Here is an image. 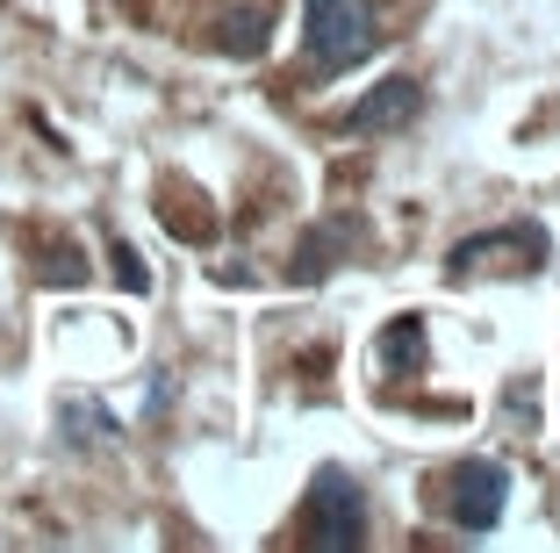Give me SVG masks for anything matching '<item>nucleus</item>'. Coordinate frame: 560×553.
<instances>
[{"label": "nucleus", "mask_w": 560, "mask_h": 553, "mask_svg": "<svg viewBox=\"0 0 560 553\" xmlns=\"http://www.w3.org/2000/svg\"><path fill=\"white\" fill-rule=\"evenodd\" d=\"M310 15V66L316 72H346L374 50V0H302Z\"/></svg>", "instance_id": "obj_1"}, {"label": "nucleus", "mask_w": 560, "mask_h": 553, "mask_svg": "<svg viewBox=\"0 0 560 553\" xmlns=\"http://www.w3.org/2000/svg\"><path fill=\"white\" fill-rule=\"evenodd\" d=\"M310 546L316 553H360L366 546V496L346 468H316L310 488Z\"/></svg>", "instance_id": "obj_2"}, {"label": "nucleus", "mask_w": 560, "mask_h": 553, "mask_svg": "<svg viewBox=\"0 0 560 553\" xmlns=\"http://www.w3.org/2000/svg\"><path fill=\"white\" fill-rule=\"evenodd\" d=\"M503 504H511V474L495 468V460H460L453 482H445V510H453L460 532H495Z\"/></svg>", "instance_id": "obj_3"}, {"label": "nucleus", "mask_w": 560, "mask_h": 553, "mask_svg": "<svg viewBox=\"0 0 560 553\" xmlns=\"http://www.w3.org/2000/svg\"><path fill=\"white\" fill-rule=\"evenodd\" d=\"M417 108H424V87L410 80V72H402V80H381L374 94H360L346 108V130H402V123H417Z\"/></svg>", "instance_id": "obj_4"}, {"label": "nucleus", "mask_w": 560, "mask_h": 553, "mask_svg": "<svg viewBox=\"0 0 560 553\" xmlns=\"http://www.w3.org/2000/svg\"><path fill=\"white\" fill-rule=\"evenodd\" d=\"M374 367L381 375H396V381H410L417 367H424V316H396V324L374 338Z\"/></svg>", "instance_id": "obj_5"}, {"label": "nucleus", "mask_w": 560, "mask_h": 553, "mask_svg": "<svg viewBox=\"0 0 560 553\" xmlns=\"http://www.w3.org/2000/svg\"><path fill=\"white\" fill-rule=\"evenodd\" d=\"M215 44L231 50V58H259L273 44V8L266 0H237L231 15H223V30H215Z\"/></svg>", "instance_id": "obj_6"}, {"label": "nucleus", "mask_w": 560, "mask_h": 553, "mask_svg": "<svg viewBox=\"0 0 560 553\" xmlns=\"http://www.w3.org/2000/svg\"><path fill=\"white\" fill-rule=\"evenodd\" d=\"M346 238H352L346 223H330V230H310V238H302V260L288 266V274H295V280H324L330 266H338V244H346Z\"/></svg>", "instance_id": "obj_7"}, {"label": "nucleus", "mask_w": 560, "mask_h": 553, "mask_svg": "<svg viewBox=\"0 0 560 553\" xmlns=\"http://www.w3.org/2000/svg\"><path fill=\"white\" fill-rule=\"evenodd\" d=\"M532 230H539V223H511V230H489V238H467L460 252H453V274H475L489 252H511L517 238H532Z\"/></svg>", "instance_id": "obj_8"}, {"label": "nucleus", "mask_w": 560, "mask_h": 553, "mask_svg": "<svg viewBox=\"0 0 560 553\" xmlns=\"http://www.w3.org/2000/svg\"><path fill=\"white\" fill-rule=\"evenodd\" d=\"M66 431H72L80 446L108 439V410H101V403H66Z\"/></svg>", "instance_id": "obj_9"}, {"label": "nucleus", "mask_w": 560, "mask_h": 553, "mask_svg": "<svg viewBox=\"0 0 560 553\" xmlns=\"http://www.w3.org/2000/svg\"><path fill=\"white\" fill-rule=\"evenodd\" d=\"M116 280H122V288H144V266L130 260V244H116Z\"/></svg>", "instance_id": "obj_10"}]
</instances>
